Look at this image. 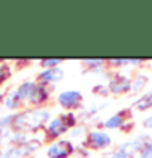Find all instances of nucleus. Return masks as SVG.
<instances>
[{"label":"nucleus","instance_id":"f257e3e1","mask_svg":"<svg viewBox=\"0 0 152 158\" xmlns=\"http://www.w3.org/2000/svg\"><path fill=\"white\" fill-rule=\"evenodd\" d=\"M49 118V111L47 110H34L26 114H21L15 119V127L16 129H37L46 123V119Z\"/></svg>","mask_w":152,"mask_h":158},{"label":"nucleus","instance_id":"f03ea898","mask_svg":"<svg viewBox=\"0 0 152 158\" xmlns=\"http://www.w3.org/2000/svg\"><path fill=\"white\" fill-rule=\"evenodd\" d=\"M71 152H73V145H71L68 140L55 142L47 148V155L50 158H67Z\"/></svg>","mask_w":152,"mask_h":158},{"label":"nucleus","instance_id":"7ed1b4c3","mask_svg":"<svg viewBox=\"0 0 152 158\" xmlns=\"http://www.w3.org/2000/svg\"><path fill=\"white\" fill-rule=\"evenodd\" d=\"M68 127V121L67 118H55L54 121H50L49 126H47V134L50 135V137H59V135H62L65 131H67Z\"/></svg>","mask_w":152,"mask_h":158},{"label":"nucleus","instance_id":"20e7f679","mask_svg":"<svg viewBox=\"0 0 152 158\" xmlns=\"http://www.w3.org/2000/svg\"><path fill=\"white\" fill-rule=\"evenodd\" d=\"M88 143L96 148L107 147L110 143V137H108V134H105L102 131H92L88 134Z\"/></svg>","mask_w":152,"mask_h":158},{"label":"nucleus","instance_id":"39448f33","mask_svg":"<svg viewBox=\"0 0 152 158\" xmlns=\"http://www.w3.org/2000/svg\"><path fill=\"white\" fill-rule=\"evenodd\" d=\"M59 102L62 106H67V108H71V106H76L79 102H81V94L78 90H67L62 92L59 97Z\"/></svg>","mask_w":152,"mask_h":158},{"label":"nucleus","instance_id":"423d86ee","mask_svg":"<svg viewBox=\"0 0 152 158\" xmlns=\"http://www.w3.org/2000/svg\"><path fill=\"white\" fill-rule=\"evenodd\" d=\"M62 76H63L62 68L54 66V68L44 71V73L39 76V79H41L42 82H57V81H60V79H62Z\"/></svg>","mask_w":152,"mask_h":158},{"label":"nucleus","instance_id":"0eeeda50","mask_svg":"<svg viewBox=\"0 0 152 158\" xmlns=\"http://www.w3.org/2000/svg\"><path fill=\"white\" fill-rule=\"evenodd\" d=\"M129 87H131V82H129L128 79H123V77H120V79H115V81L110 84V89H112V92H117V94H121V92L128 90Z\"/></svg>","mask_w":152,"mask_h":158},{"label":"nucleus","instance_id":"6e6552de","mask_svg":"<svg viewBox=\"0 0 152 158\" xmlns=\"http://www.w3.org/2000/svg\"><path fill=\"white\" fill-rule=\"evenodd\" d=\"M134 105H136L139 110H147L149 106H152V92H147L146 95H142Z\"/></svg>","mask_w":152,"mask_h":158},{"label":"nucleus","instance_id":"1a4fd4ad","mask_svg":"<svg viewBox=\"0 0 152 158\" xmlns=\"http://www.w3.org/2000/svg\"><path fill=\"white\" fill-rule=\"evenodd\" d=\"M121 124H123L121 113H120V114H115V116H112V118L105 123V126H107V127H120Z\"/></svg>","mask_w":152,"mask_h":158},{"label":"nucleus","instance_id":"9d476101","mask_svg":"<svg viewBox=\"0 0 152 158\" xmlns=\"http://www.w3.org/2000/svg\"><path fill=\"white\" fill-rule=\"evenodd\" d=\"M141 158H152V143H147L141 152Z\"/></svg>","mask_w":152,"mask_h":158},{"label":"nucleus","instance_id":"9b49d317","mask_svg":"<svg viewBox=\"0 0 152 158\" xmlns=\"http://www.w3.org/2000/svg\"><path fill=\"white\" fill-rule=\"evenodd\" d=\"M144 84H146V77H144V76L142 77H137L136 81H134V84L131 85V89L133 90H139V87H142Z\"/></svg>","mask_w":152,"mask_h":158},{"label":"nucleus","instance_id":"f8f14e48","mask_svg":"<svg viewBox=\"0 0 152 158\" xmlns=\"http://www.w3.org/2000/svg\"><path fill=\"white\" fill-rule=\"evenodd\" d=\"M59 63H60L59 60H44V61H42V64L47 66V68H49V64H59Z\"/></svg>","mask_w":152,"mask_h":158},{"label":"nucleus","instance_id":"ddd939ff","mask_svg":"<svg viewBox=\"0 0 152 158\" xmlns=\"http://www.w3.org/2000/svg\"><path fill=\"white\" fill-rule=\"evenodd\" d=\"M7 76V68L5 66H0V81Z\"/></svg>","mask_w":152,"mask_h":158},{"label":"nucleus","instance_id":"4468645a","mask_svg":"<svg viewBox=\"0 0 152 158\" xmlns=\"http://www.w3.org/2000/svg\"><path fill=\"white\" fill-rule=\"evenodd\" d=\"M144 126L152 129V118H149V119H146V121H144Z\"/></svg>","mask_w":152,"mask_h":158}]
</instances>
